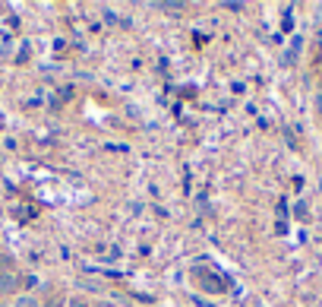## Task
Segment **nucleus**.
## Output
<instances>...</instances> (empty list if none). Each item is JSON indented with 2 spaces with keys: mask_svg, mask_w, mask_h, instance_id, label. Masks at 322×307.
<instances>
[{
  "mask_svg": "<svg viewBox=\"0 0 322 307\" xmlns=\"http://www.w3.org/2000/svg\"><path fill=\"white\" fill-rule=\"evenodd\" d=\"M16 307H35V301H32V298H22V301H19Z\"/></svg>",
  "mask_w": 322,
  "mask_h": 307,
  "instance_id": "1",
  "label": "nucleus"
}]
</instances>
